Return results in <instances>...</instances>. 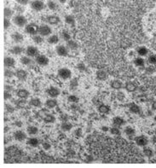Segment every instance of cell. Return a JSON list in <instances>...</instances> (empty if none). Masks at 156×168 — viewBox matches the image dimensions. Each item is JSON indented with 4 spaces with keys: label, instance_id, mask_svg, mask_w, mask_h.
<instances>
[{
    "label": "cell",
    "instance_id": "4fadbf2b",
    "mask_svg": "<svg viewBox=\"0 0 156 168\" xmlns=\"http://www.w3.org/2000/svg\"><path fill=\"white\" fill-rule=\"evenodd\" d=\"M46 22L50 24V25H57V24H59L60 23V22H61V19H60V17L59 16H57V15H49V16H47V18H46Z\"/></svg>",
    "mask_w": 156,
    "mask_h": 168
},
{
    "label": "cell",
    "instance_id": "52a82bcc",
    "mask_svg": "<svg viewBox=\"0 0 156 168\" xmlns=\"http://www.w3.org/2000/svg\"><path fill=\"white\" fill-rule=\"evenodd\" d=\"M35 62L39 65V66H47L50 62V60L49 58L44 56V55H38V56H36V59H35Z\"/></svg>",
    "mask_w": 156,
    "mask_h": 168
},
{
    "label": "cell",
    "instance_id": "d6986e66",
    "mask_svg": "<svg viewBox=\"0 0 156 168\" xmlns=\"http://www.w3.org/2000/svg\"><path fill=\"white\" fill-rule=\"evenodd\" d=\"M4 66L5 67H9V68H11V67H15V60L11 57V56H6L4 58Z\"/></svg>",
    "mask_w": 156,
    "mask_h": 168
},
{
    "label": "cell",
    "instance_id": "d4e9b609",
    "mask_svg": "<svg viewBox=\"0 0 156 168\" xmlns=\"http://www.w3.org/2000/svg\"><path fill=\"white\" fill-rule=\"evenodd\" d=\"M67 47L68 48V50H75L79 48V44L76 41L73 40V39H70L67 42Z\"/></svg>",
    "mask_w": 156,
    "mask_h": 168
},
{
    "label": "cell",
    "instance_id": "9f6ffc18",
    "mask_svg": "<svg viewBox=\"0 0 156 168\" xmlns=\"http://www.w3.org/2000/svg\"><path fill=\"white\" fill-rule=\"evenodd\" d=\"M11 97H11L10 91H4V99H5V100H9Z\"/></svg>",
    "mask_w": 156,
    "mask_h": 168
},
{
    "label": "cell",
    "instance_id": "03108f58",
    "mask_svg": "<svg viewBox=\"0 0 156 168\" xmlns=\"http://www.w3.org/2000/svg\"><path fill=\"white\" fill-rule=\"evenodd\" d=\"M155 134H156V128H155Z\"/></svg>",
    "mask_w": 156,
    "mask_h": 168
},
{
    "label": "cell",
    "instance_id": "44dd1931",
    "mask_svg": "<svg viewBox=\"0 0 156 168\" xmlns=\"http://www.w3.org/2000/svg\"><path fill=\"white\" fill-rule=\"evenodd\" d=\"M57 105H58V102H57V100H56V98L50 97V98L47 99L46 101H45V106H46L48 108H50V109L55 108Z\"/></svg>",
    "mask_w": 156,
    "mask_h": 168
},
{
    "label": "cell",
    "instance_id": "5bb4252c",
    "mask_svg": "<svg viewBox=\"0 0 156 168\" xmlns=\"http://www.w3.org/2000/svg\"><path fill=\"white\" fill-rule=\"evenodd\" d=\"M136 52L138 55V56L144 57V56H149V50H148V48L146 46H139V47H137L136 50Z\"/></svg>",
    "mask_w": 156,
    "mask_h": 168
},
{
    "label": "cell",
    "instance_id": "7bdbcfd3",
    "mask_svg": "<svg viewBox=\"0 0 156 168\" xmlns=\"http://www.w3.org/2000/svg\"><path fill=\"white\" fill-rule=\"evenodd\" d=\"M148 62L150 65H156V55L151 54L148 56Z\"/></svg>",
    "mask_w": 156,
    "mask_h": 168
},
{
    "label": "cell",
    "instance_id": "8d00e7d4",
    "mask_svg": "<svg viewBox=\"0 0 156 168\" xmlns=\"http://www.w3.org/2000/svg\"><path fill=\"white\" fill-rule=\"evenodd\" d=\"M65 22L70 26H73L75 24V18L72 15H67L65 16Z\"/></svg>",
    "mask_w": 156,
    "mask_h": 168
},
{
    "label": "cell",
    "instance_id": "be15d7a7",
    "mask_svg": "<svg viewBox=\"0 0 156 168\" xmlns=\"http://www.w3.org/2000/svg\"><path fill=\"white\" fill-rule=\"evenodd\" d=\"M61 3H67V0H58Z\"/></svg>",
    "mask_w": 156,
    "mask_h": 168
},
{
    "label": "cell",
    "instance_id": "e7e4bbea",
    "mask_svg": "<svg viewBox=\"0 0 156 168\" xmlns=\"http://www.w3.org/2000/svg\"><path fill=\"white\" fill-rule=\"evenodd\" d=\"M155 122H156V115H155Z\"/></svg>",
    "mask_w": 156,
    "mask_h": 168
},
{
    "label": "cell",
    "instance_id": "60d3db41",
    "mask_svg": "<svg viewBox=\"0 0 156 168\" xmlns=\"http://www.w3.org/2000/svg\"><path fill=\"white\" fill-rule=\"evenodd\" d=\"M14 75H15V73L11 68H9V67L5 68V70H4V76L6 78H12Z\"/></svg>",
    "mask_w": 156,
    "mask_h": 168
},
{
    "label": "cell",
    "instance_id": "e0dca14e",
    "mask_svg": "<svg viewBox=\"0 0 156 168\" xmlns=\"http://www.w3.org/2000/svg\"><path fill=\"white\" fill-rule=\"evenodd\" d=\"M10 53L13 54V55H15V56H19V55H22L23 52H24V48L20 46V45H15L13 46L11 49H10Z\"/></svg>",
    "mask_w": 156,
    "mask_h": 168
},
{
    "label": "cell",
    "instance_id": "11a10c76",
    "mask_svg": "<svg viewBox=\"0 0 156 168\" xmlns=\"http://www.w3.org/2000/svg\"><path fill=\"white\" fill-rule=\"evenodd\" d=\"M16 1V3H19V4H22V5H27V4H28L29 3V2H30V0H15Z\"/></svg>",
    "mask_w": 156,
    "mask_h": 168
},
{
    "label": "cell",
    "instance_id": "30bf717a",
    "mask_svg": "<svg viewBox=\"0 0 156 168\" xmlns=\"http://www.w3.org/2000/svg\"><path fill=\"white\" fill-rule=\"evenodd\" d=\"M26 54H27V56H28L30 57H36L39 55L38 48L35 47V46H32V45H30L27 48Z\"/></svg>",
    "mask_w": 156,
    "mask_h": 168
},
{
    "label": "cell",
    "instance_id": "680465c9",
    "mask_svg": "<svg viewBox=\"0 0 156 168\" xmlns=\"http://www.w3.org/2000/svg\"><path fill=\"white\" fill-rule=\"evenodd\" d=\"M81 132H81V129H77V130L75 131V135H76L77 136L79 137V136H81Z\"/></svg>",
    "mask_w": 156,
    "mask_h": 168
},
{
    "label": "cell",
    "instance_id": "c3c4849f",
    "mask_svg": "<svg viewBox=\"0 0 156 168\" xmlns=\"http://www.w3.org/2000/svg\"><path fill=\"white\" fill-rule=\"evenodd\" d=\"M5 109H6V111L8 112V113H9V114H11V113H13L14 111H15V108L12 105V104H9V103H6L5 104Z\"/></svg>",
    "mask_w": 156,
    "mask_h": 168
},
{
    "label": "cell",
    "instance_id": "4316f807",
    "mask_svg": "<svg viewBox=\"0 0 156 168\" xmlns=\"http://www.w3.org/2000/svg\"><path fill=\"white\" fill-rule=\"evenodd\" d=\"M44 121L46 123V124H53L56 122V117L53 115V114H47L44 115Z\"/></svg>",
    "mask_w": 156,
    "mask_h": 168
},
{
    "label": "cell",
    "instance_id": "d590c367",
    "mask_svg": "<svg viewBox=\"0 0 156 168\" xmlns=\"http://www.w3.org/2000/svg\"><path fill=\"white\" fill-rule=\"evenodd\" d=\"M3 14H4V18L10 19L14 15V10L12 9H10L9 7H6V8H4Z\"/></svg>",
    "mask_w": 156,
    "mask_h": 168
},
{
    "label": "cell",
    "instance_id": "6125c7cd",
    "mask_svg": "<svg viewBox=\"0 0 156 168\" xmlns=\"http://www.w3.org/2000/svg\"><path fill=\"white\" fill-rule=\"evenodd\" d=\"M102 130L103 132H108V131L109 130V128H108V126H102Z\"/></svg>",
    "mask_w": 156,
    "mask_h": 168
},
{
    "label": "cell",
    "instance_id": "6f0895ef",
    "mask_svg": "<svg viewBox=\"0 0 156 168\" xmlns=\"http://www.w3.org/2000/svg\"><path fill=\"white\" fill-rule=\"evenodd\" d=\"M60 120L64 122V121H68V116L67 115V114H61V116H60Z\"/></svg>",
    "mask_w": 156,
    "mask_h": 168
},
{
    "label": "cell",
    "instance_id": "91938a15",
    "mask_svg": "<svg viewBox=\"0 0 156 168\" xmlns=\"http://www.w3.org/2000/svg\"><path fill=\"white\" fill-rule=\"evenodd\" d=\"M11 90H12V87H11V86H9V85H5V91H10Z\"/></svg>",
    "mask_w": 156,
    "mask_h": 168
},
{
    "label": "cell",
    "instance_id": "7c38bea8",
    "mask_svg": "<svg viewBox=\"0 0 156 168\" xmlns=\"http://www.w3.org/2000/svg\"><path fill=\"white\" fill-rule=\"evenodd\" d=\"M15 76H16V78L19 80L25 81L28 79V73L23 69H18V70L15 71Z\"/></svg>",
    "mask_w": 156,
    "mask_h": 168
},
{
    "label": "cell",
    "instance_id": "9c48e42d",
    "mask_svg": "<svg viewBox=\"0 0 156 168\" xmlns=\"http://www.w3.org/2000/svg\"><path fill=\"white\" fill-rule=\"evenodd\" d=\"M13 136L18 142H23L28 137L27 133L25 132H23V131H21V130H18V131L15 132L14 134H13Z\"/></svg>",
    "mask_w": 156,
    "mask_h": 168
},
{
    "label": "cell",
    "instance_id": "d6a6232c",
    "mask_svg": "<svg viewBox=\"0 0 156 168\" xmlns=\"http://www.w3.org/2000/svg\"><path fill=\"white\" fill-rule=\"evenodd\" d=\"M73 128V125L69 121H64L61 125V129L63 132H69Z\"/></svg>",
    "mask_w": 156,
    "mask_h": 168
},
{
    "label": "cell",
    "instance_id": "db71d44e",
    "mask_svg": "<svg viewBox=\"0 0 156 168\" xmlns=\"http://www.w3.org/2000/svg\"><path fill=\"white\" fill-rule=\"evenodd\" d=\"M125 96L123 92L119 91V92L117 93V99H118L119 101H124V100H125Z\"/></svg>",
    "mask_w": 156,
    "mask_h": 168
},
{
    "label": "cell",
    "instance_id": "3957f363",
    "mask_svg": "<svg viewBox=\"0 0 156 168\" xmlns=\"http://www.w3.org/2000/svg\"><path fill=\"white\" fill-rule=\"evenodd\" d=\"M38 31H39V27L36 23H29L25 27V32L31 36L38 34Z\"/></svg>",
    "mask_w": 156,
    "mask_h": 168
},
{
    "label": "cell",
    "instance_id": "ffe728a7",
    "mask_svg": "<svg viewBox=\"0 0 156 168\" xmlns=\"http://www.w3.org/2000/svg\"><path fill=\"white\" fill-rule=\"evenodd\" d=\"M11 38L16 44H20V43L23 42V40H24L23 35L22 34H20V33H18V32H15V33H14V34H12L11 35Z\"/></svg>",
    "mask_w": 156,
    "mask_h": 168
},
{
    "label": "cell",
    "instance_id": "7a4b0ae2",
    "mask_svg": "<svg viewBox=\"0 0 156 168\" xmlns=\"http://www.w3.org/2000/svg\"><path fill=\"white\" fill-rule=\"evenodd\" d=\"M57 74H58V77L61 78L63 80H67V79H71L72 77V72L69 68L67 67H63V68H60L57 72Z\"/></svg>",
    "mask_w": 156,
    "mask_h": 168
},
{
    "label": "cell",
    "instance_id": "bcb514c9",
    "mask_svg": "<svg viewBox=\"0 0 156 168\" xmlns=\"http://www.w3.org/2000/svg\"><path fill=\"white\" fill-rule=\"evenodd\" d=\"M109 131H110V133L112 135H114V136H119L121 133L120 130V127H117V126H114V127L110 128Z\"/></svg>",
    "mask_w": 156,
    "mask_h": 168
},
{
    "label": "cell",
    "instance_id": "ac0fdd59",
    "mask_svg": "<svg viewBox=\"0 0 156 168\" xmlns=\"http://www.w3.org/2000/svg\"><path fill=\"white\" fill-rule=\"evenodd\" d=\"M112 122H113L114 126H117V127L122 126L125 123V120L122 117H120V116H115V117H114Z\"/></svg>",
    "mask_w": 156,
    "mask_h": 168
},
{
    "label": "cell",
    "instance_id": "9a60e30c",
    "mask_svg": "<svg viewBox=\"0 0 156 168\" xmlns=\"http://www.w3.org/2000/svg\"><path fill=\"white\" fill-rule=\"evenodd\" d=\"M16 95L19 98H22V99H27L28 97H29L30 96V92L27 90V89H20L17 91Z\"/></svg>",
    "mask_w": 156,
    "mask_h": 168
},
{
    "label": "cell",
    "instance_id": "7402d4cb",
    "mask_svg": "<svg viewBox=\"0 0 156 168\" xmlns=\"http://www.w3.org/2000/svg\"><path fill=\"white\" fill-rule=\"evenodd\" d=\"M27 144L32 148H36L39 145V140L37 137H29L27 140Z\"/></svg>",
    "mask_w": 156,
    "mask_h": 168
},
{
    "label": "cell",
    "instance_id": "7dc6e473",
    "mask_svg": "<svg viewBox=\"0 0 156 168\" xmlns=\"http://www.w3.org/2000/svg\"><path fill=\"white\" fill-rule=\"evenodd\" d=\"M24 5H22V4H19L18 5H15V11H16L17 14H22L24 11H25V9L23 7Z\"/></svg>",
    "mask_w": 156,
    "mask_h": 168
},
{
    "label": "cell",
    "instance_id": "2e32d148",
    "mask_svg": "<svg viewBox=\"0 0 156 168\" xmlns=\"http://www.w3.org/2000/svg\"><path fill=\"white\" fill-rule=\"evenodd\" d=\"M129 110H130V112L132 113V114H140V112H141V108H140V106L137 105L136 103L131 102V103L129 104Z\"/></svg>",
    "mask_w": 156,
    "mask_h": 168
},
{
    "label": "cell",
    "instance_id": "83f0119b",
    "mask_svg": "<svg viewBox=\"0 0 156 168\" xmlns=\"http://www.w3.org/2000/svg\"><path fill=\"white\" fill-rule=\"evenodd\" d=\"M29 104L32 107H34V108H41L43 102L39 98L34 97V98H32L31 100L29 101Z\"/></svg>",
    "mask_w": 156,
    "mask_h": 168
},
{
    "label": "cell",
    "instance_id": "8fae6325",
    "mask_svg": "<svg viewBox=\"0 0 156 168\" xmlns=\"http://www.w3.org/2000/svg\"><path fill=\"white\" fill-rule=\"evenodd\" d=\"M56 54L60 56H67L68 55V48L64 45H58L56 49Z\"/></svg>",
    "mask_w": 156,
    "mask_h": 168
},
{
    "label": "cell",
    "instance_id": "f35d334b",
    "mask_svg": "<svg viewBox=\"0 0 156 168\" xmlns=\"http://www.w3.org/2000/svg\"><path fill=\"white\" fill-rule=\"evenodd\" d=\"M32 41L37 44H40L44 42V37L41 36L39 34H36V35L32 36Z\"/></svg>",
    "mask_w": 156,
    "mask_h": 168
},
{
    "label": "cell",
    "instance_id": "ee69618b",
    "mask_svg": "<svg viewBox=\"0 0 156 168\" xmlns=\"http://www.w3.org/2000/svg\"><path fill=\"white\" fill-rule=\"evenodd\" d=\"M61 38H63L64 41L67 42L68 40L71 39V35H70V34H69L67 31L64 30V31H63V32L61 33Z\"/></svg>",
    "mask_w": 156,
    "mask_h": 168
},
{
    "label": "cell",
    "instance_id": "603a6c76",
    "mask_svg": "<svg viewBox=\"0 0 156 168\" xmlns=\"http://www.w3.org/2000/svg\"><path fill=\"white\" fill-rule=\"evenodd\" d=\"M59 40H60V38H59V37H58V35H56V34L50 35V36L48 37V38H47L48 44H52V45L56 44L59 42Z\"/></svg>",
    "mask_w": 156,
    "mask_h": 168
},
{
    "label": "cell",
    "instance_id": "cb8c5ba5",
    "mask_svg": "<svg viewBox=\"0 0 156 168\" xmlns=\"http://www.w3.org/2000/svg\"><path fill=\"white\" fill-rule=\"evenodd\" d=\"M111 87L114 90H117V91H120L121 90V88L123 87V84L120 80H118V79H115V80H113L110 84Z\"/></svg>",
    "mask_w": 156,
    "mask_h": 168
},
{
    "label": "cell",
    "instance_id": "816d5d0a",
    "mask_svg": "<svg viewBox=\"0 0 156 168\" xmlns=\"http://www.w3.org/2000/svg\"><path fill=\"white\" fill-rule=\"evenodd\" d=\"M42 147L44 148V149L49 150V149H50V148H51V144H50L49 142H42Z\"/></svg>",
    "mask_w": 156,
    "mask_h": 168
},
{
    "label": "cell",
    "instance_id": "1f68e13d",
    "mask_svg": "<svg viewBox=\"0 0 156 168\" xmlns=\"http://www.w3.org/2000/svg\"><path fill=\"white\" fill-rule=\"evenodd\" d=\"M143 155H144L146 157L151 159V158L154 157L155 153H154V151H153L150 148H148V147L146 146V147H143Z\"/></svg>",
    "mask_w": 156,
    "mask_h": 168
},
{
    "label": "cell",
    "instance_id": "836d02e7",
    "mask_svg": "<svg viewBox=\"0 0 156 168\" xmlns=\"http://www.w3.org/2000/svg\"><path fill=\"white\" fill-rule=\"evenodd\" d=\"M27 132L30 136H35L38 132V128L37 126H30L27 128Z\"/></svg>",
    "mask_w": 156,
    "mask_h": 168
},
{
    "label": "cell",
    "instance_id": "277c9868",
    "mask_svg": "<svg viewBox=\"0 0 156 168\" xmlns=\"http://www.w3.org/2000/svg\"><path fill=\"white\" fill-rule=\"evenodd\" d=\"M30 4H31L32 9L37 12H40V11L44 10L45 8V3L42 0H33V1H32Z\"/></svg>",
    "mask_w": 156,
    "mask_h": 168
},
{
    "label": "cell",
    "instance_id": "94428289",
    "mask_svg": "<svg viewBox=\"0 0 156 168\" xmlns=\"http://www.w3.org/2000/svg\"><path fill=\"white\" fill-rule=\"evenodd\" d=\"M152 109L153 110H155L156 111V101H155L153 102V104H152Z\"/></svg>",
    "mask_w": 156,
    "mask_h": 168
},
{
    "label": "cell",
    "instance_id": "ba28073f",
    "mask_svg": "<svg viewBox=\"0 0 156 168\" xmlns=\"http://www.w3.org/2000/svg\"><path fill=\"white\" fill-rule=\"evenodd\" d=\"M47 94L52 97V98H56L60 96L61 94V91L59 88L56 87V86H50L48 90H47Z\"/></svg>",
    "mask_w": 156,
    "mask_h": 168
},
{
    "label": "cell",
    "instance_id": "8992f818",
    "mask_svg": "<svg viewBox=\"0 0 156 168\" xmlns=\"http://www.w3.org/2000/svg\"><path fill=\"white\" fill-rule=\"evenodd\" d=\"M38 34H40L41 36H43V37H47V36H50V34H52V29H51V28L49 25L43 24V25L39 26Z\"/></svg>",
    "mask_w": 156,
    "mask_h": 168
},
{
    "label": "cell",
    "instance_id": "484cf974",
    "mask_svg": "<svg viewBox=\"0 0 156 168\" xmlns=\"http://www.w3.org/2000/svg\"><path fill=\"white\" fill-rule=\"evenodd\" d=\"M136 89H137V86L133 82H127L125 84V90L128 92H134V91H136Z\"/></svg>",
    "mask_w": 156,
    "mask_h": 168
},
{
    "label": "cell",
    "instance_id": "f546056e",
    "mask_svg": "<svg viewBox=\"0 0 156 168\" xmlns=\"http://www.w3.org/2000/svg\"><path fill=\"white\" fill-rule=\"evenodd\" d=\"M134 64H135V66H136V67H143L144 65H145V60L143 59V57H142V56H137V57H136L135 59H134Z\"/></svg>",
    "mask_w": 156,
    "mask_h": 168
},
{
    "label": "cell",
    "instance_id": "e575fe53",
    "mask_svg": "<svg viewBox=\"0 0 156 168\" xmlns=\"http://www.w3.org/2000/svg\"><path fill=\"white\" fill-rule=\"evenodd\" d=\"M21 63L22 64H23V65H25V66H29L30 64L32 63V59L30 56H22L21 57Z\"/></svg>",
    "mask_w": 156,
    "mask_h": 168
},
{
    "label": "cell",
    "instance_id": "6da1fadb",
    "mask_svg": "<svg viewBox=\"0 0 156 168\" xmlns=\"http://www.w3.org/2000/svg\"><path fill=\"white\" fill-rule=\"evenodd\" d=\"M12 22L15 26H17L19 28H23L28 25V19L22 14H18V15L13 16Z\"/></svg>",
    "mask_w": 156,
    "mask_h": 168
},
{
    "label": "cell",
    "instance_id": "f1b7e54d",
    "mask_svg": "<svg viewBox=\"0 0 156 168\" xmlns=\"http://www.w3.org/2000/svg\"><path fill=\"white\" fill-rule=\"evenodd\" d=\"M96 78L102 81L106 80L108 79V73L104 70H98L96 72Z\"/></svg>",
    "mask_w": 156,
    "mask_h": 168
},
{
    "label": "cell",
    "instance_id": "f5cc1de1",
    "mask_svg": "<svg viewBox=\"0 0 156 168\" xmlns=\"http://www.w3.org/2000/svg\"><path fill=\"white\" fill-rule=\"evenodd\" d=\"M77 86H78V79H73L71 81V83H70V87L73 88V89L74 90Z\"/></svg>",
    "mask_w": 156,
    "mask_h": 168
},
{
    "label": "cell",
    "instance_id": "b9f144b4",
    "mask_svg": "<svg viewBox=\"0 0 156 168\" xmlns=\"http://www.w3.org/2000/svg\"><path fill=\"white\" fill-rule=\"evenodd\" d=\"M125 133L127 136H134L135 133H136V131H135V129L133 128V127H131V126H126L125 128Z\"/></svg>",
    "mask_w": 156,
    "mask_h": 168
},
{
    "label": "cell",
    "instance_id": "f907efd6",
    "mask_svg": "<svg viewBox=\"0 0 156 168\" xmlns=\"http://www.w3.org/2000/svg\"><path fill=\"white\" fill-rule=\"evenodd\" d=\"M3 25H4V29H8L11 26V22L9 18H4L3 21Z\"/></svg>",
    "mask_w": 156,
    "mask_h": 168
},
{
    "label": "cell",
    "instance_id": "4dcf8cb0",
    "mask_svg": "<svg viewBox=\"0 0 156 168\" xmlns=\"http://www.w3.org/2000/svg\"><path fill=\"white\" fill-rule=\"evenodd\" d=\"M98 111L101 113V114H107L110 112V107L106 105V104H102L98 107Z\"/></svg>",
    "mask_w": 156,
    "mask_h": 168
},
{
    "label": "cell",
    "instance_id": "ab89813d",
    "mask_svg": "<svg viewBox=\"0 0 156 168\" xmlns=\"http://www.w3.org/2000/svg\"><path fill=\"white\" fill-rule=\"evenodd\" d=\"M27 104L26 99H22V98H19V100L15 101V106L18 108H23Z\"/></svg>",
    "mask_w": 156,
    "mask_h": 168
},
{
    "label": "cell",
    "instance_id": "5b68a950",
    "mask_svg": "<svg viewBox=\"0 0 156 168\" xmlns=\"http://www.w3.org/2000/svg\"><path fill=\"white\" fill-rule=\"evenodd\" d=\"M149 138L145 135H140L135 137V142L139 147H146L149 144Z\"/></svg>",
    "mask_w": 156,
    "mask_h": 168
},
{
    "label": "cell",
    "instance_id": "f6af8a7d",
    "mask_svg": "<svg viewBox=\"0 0 156 168\" xmlns=\"http://www.w3.org/2000/svg\"><path fill=\"white\" fill-rule=\"evenodd\" d=\"M67 101L70 103H77L78 101H79V97L75 95H69L67 97Z\"/></svg>",
    "mask_w": 156,
    "mask_h": 168
},
{
    "label": "cell",
    "instance_id": "003e7915",
    "mask_svg": "<svg viewBox=\"0 0 156 168\" xmlns=\"http://www.w3.org/2000/svg\"><path fill=\"white\" fill-rule=\"evenodd\" d=\"M155 155H156V152H155Z\"/></svg>",
    "mask_w": 156,
    "mask_h": 168
},
{
    "label": "cell",
    "instance_id": "74e56055",
    "mask_svg": "<svg viewBox=\"0 0 156 168\" xmlns=\"http://www.w3.org/2000/svg\"><path fill=\"white\" fill-rule=\"evenodd\" d=\"M47 7L50 9V10H56L58 9V4L54 1V0H48L47 2Z\"/></svg>",
    "mask_w": 156,
    "mask_h": 168
},
{
    "label": "cell",
    "instance_id": "681fc988",
    "mask_svg": "<svg viewBox=\"0 0 156 168\" xmlns=\"http://www.w3.org/2000/svg\"><path fill=\"white\" fill-rule=\"evenodd\" d=\"M77 69L78 70H79L80 72H86L87 71V67L85 65V63H83V62H80V63H79L77 66Z\"/></svg>",
    "mask_w": 156,
    "mask_h": 168
}]
</instances>
